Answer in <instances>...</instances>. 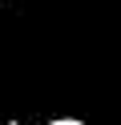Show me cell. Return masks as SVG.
I'll return each mask as SVG.
<instances>
[{"instance_id":"1","label":"cell","mask_w":121,"mask_h":125,"mask_svg":"<svg viewBox=\"0 0 121 125\" xmlns=\"http://www.w3.org/2000/svg\"><path fill=\"white\" fill-rule=\"evenodd\" d=\"M12 125H20V121H12ZM48 125H85L81 117H56V121H48Z\"/></svg>"}]
</instances>
